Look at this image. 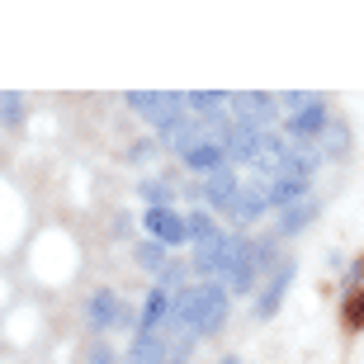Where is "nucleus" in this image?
Masks as SVG:
<instances>
[{
    "label": "nucleus",
    "mask_w": 364,
    "mask_h": 364,
    "mask_svg": "<svg viewBox=\"0 0 364 364\" xmlns=\"http://www.w3.org/2000/svg\"><path fill=\"white\" fill-rule=\"evenodd\" d=\"M176 322L185 326L189 336H213L228 322V289L218 284H189L185 294L176 298Z\"/></svg>",
    "instance_id": "1"
},
{
    "label": "nucleus",
    "mask_w": 364,
    "mask_h": 364,
    "mask_svg": "<svg viewBox=\"0 0 364 364\" xmlns=\"http://www.w3.org/2000/svg\"><path fill=\"white\" fill-rule=\"evenodd\" d=\"M260 274V260H256V246L246 242V237H232L228 246V260H223V284H228L232 294H251V284Z\"/></svg>",
    "instance_id": "2"
},
{
    "label": "nucleus",
    "mask_w": 364,
    "mask_h": 364,
    "mask_svg": "<svg viewBox=\"0 0 364 364\" xmlns=\"http://www.w3.org/2000/svg\"><path fill=\"white\" fill-rule=\"evenodd\" d=\"M128 105H133L137 114H147V119L161 128V123H171L180 109H185V95H176V90H133Z\"/></svg>",
    "instance_id": "3"
},
{
    "label": "nucleus",
    "mask_w": 364,
    "mask_h": 364,
    "mask_svg": "<svg viewBox=\"0 0 364 364\" xmlns=\"http://www.w3.org/2000/svg\"><path fill=\"white\" fill-rule=\"evenodd\" d=\"M260 123H251V119H242V114H237V119H228V133H223V147H228V156L232 161H256V151H260Z\"/></svg>",
    "instance_id": "4"
},
{
    "label": "nucleus",
    "mask_w": 364,
    "mask_h": 364,
    "mask_svg": "<svg viewBox=\"0 0 364 364\" xmlns=\"http://www.w3.org/2000/svg\"><path fill=\"white\" fill-rule=\"evenodd\" d=\"M228 147L223 142H199L194 151H185V166L194 171V176H203V180H213V176H223L228 171Z\"/></svg>",
    "instance_id": "5"
},
{
    "label": "nucleus",
    "mask_w": 364,
    "mask_h": 364,
    "mask_svg": "<svg viewBox=\"0 0 364 364\" xmlns=\"http://www.w3.org/2000/svg\"><path fill=\"white\" fill-rule=\"evenodd\" d=\"M294 260H279V270L270 274V284H265V294L256 298V317L260 322H265V317H274V308H279L284 303V294H289V284H294Z\"/></svg>",
    "instance_id": "6"
},
{
    "label": "nucleus",
    "mask_w": 364,
    "mask_h": 364,
    "mask_svg": "<svg viewBox=\"0 0 364 364\" xmlns=\"http://www.w3.org/2000/svg\"><path fill=\"white\" fill-rule=\"evenodd\" d=\"M147 232L161 246H180L189 237V223L180 213H171V208H147Z\"/></svg>",
    "instance_id": "7"
},
{
    "label": "nucleus",
    "mask_w": 364,
    "mask_h": 364,
    "mask_svg": "<svg viewBox=\"0 0 364 364\" xmlns=\"http://www.w3.org/2000/svg\"><path fill=\"white\" fill-rule=\"evenodd\" d=\"M326 128H331L326 105H312V109H303V114L289 119V137H294V142H312V147H317V137H322Z\"/></svg>",
    "instance_id": "8"
},
{
    "label": "nucleus",
    "mask_w": 364,
    "mask_h": 364,
    "mask_svg": "<svg viewBox=\"0 0 364 364\" xmlns=\"http://www.w3.org/2000/svg\"><path fill=\"white\" fill-rule=\"evenodd\" d=\"M228 109H232V114H242V119H251V123H270V114H274V95H260V90L228 95Z\"/></svg>",
    "instance_id": "9"
},
{
    "label": "nucleus",
    "mask_w": 364,
    "mask_h": 364,
    "mask_svg": "<svg viewBox=\"0 0 364 364\" xmlns=\"http://www.w3.org/2000/svg\"><path fill=\"white\" fill-rule=\"evenodd\" d=\"M228 246H232V237H228V232H213L208 242H199V251H194V270H199V274H223Z\"/></svg>",
    "instance_id": "10"
},
{
    "label": "nucleus",
    "mask_w": 364,
    "mask_h": 364,
    "mask_svg": "<svg viewBox=\"0 0 364 364\" xmlns=\"http://www.w3.org/2000/svg\"><path fill=\"white\" fill-rule=\"evenodd\" d=\"M199 199H208L213 203V208H237V199H242V185H237V176H232V171H223V176H213L208 180V185H203V194Z\"/></svg>",
    "instance_id": "11"
},
{
    "label": "nucleus",
    "mask_w": 364,
    "mask_h": 364,
    "mask_svg": "<svg viewBox=\"0 0 364 364\" xmlns=\"http://www.w3.org/2000/svg\"><path fill=\"white\" fill-rule=\"evenodd\" d=\"M171 308H176V303H171V294H166L161 284H156V289H151L147 294V308H142V336H147V331H161V322L166 317H171Z\"/></svg>",
    "instance_id": "12"
},
{
    "label": "nucleus",
    "mask_w": 364,
    "mask_h": 364,
    "mask_svg": "<svg viewBox=\"0 0 364 364\" xmlns=\"http://www.w3.org/2000/svg\"><path fill=\"white\" fill-rule=\"evenodd\" d=\"M119 317H123V303L114 294H95L90 298V312H85V322L95 326V331H105V326H119Z\"/></svg>",
    "instance_id": "13"
},
{
    "label": "nucleus",
    "mask_w": 364,
    "mask_h": 364,
    "mask_svg": "<svg viewBox=\"0 0 364 364\" xmlns=\"http://www.w3.org/2000/svg\"><path fill=\"white\" fill-rule=\"evenodd\" d=\"M161 355H171L161 331H147V336H137V346L128 350V364H161Z\"/></svg>",
    "instance_id": "14"
},
{
    "label": "nucleus",
    "mask_w": 364,
    "mask_h": 364,
    "mask_svg": "<svg viewBox=\"0 0 364 364\" xmlns=\"http://www.w3.org/2000/svg\"><path fill=\"white\" fill-rule=\"evenodd\" d=\"M265 208H270V194H265V185H256V189H242V199H237L232 218H237V223H251V218H260Z\"/></svg>",
    "instance_id": "15"
},
{
    "label": "nucleus",
    "mask_w": 364,
    "mask_h": 364,
    "mask_svg": "<svg viewBox=\"0 0 364 364\" xmlns=\"http://www.w3.org/2000/svg\"><path fill=\"white\" fill-rule=\"evenodd\" d=\"M317 213H322V203H317V199H303L298 208H289V213L279 218V232H284V237H294V232H298V228H308Z\"/></svg>",
    "instance_id": "16"
},
{
    "label": "nucleus",
    "mask_w": 364,
    "mask_h": 364,
    "mask_svg": "<svg viewBox=\"0 0 364 364\" xmlns=\"http://www.w3.org/2000/svg\"><path fill=\"white\" fill-rule=\"evenodd\" d=\"M265 194H270L274 208H289L294 199H303V194H308V180H274V185H265Z\"/></svg>",
    "instance_id": "17"
},
{
    "label": "nucleus",
    "mask_w": 364,
    "mask_h": 364,
    "mask_svg": "<svg viewBox=\"0 0 364 364\" xmlns=\"http://www.w3.org/2000/svg\"><path fill=\"white\" fill-rule=\"evenodd\" d=\"M185 109H194V114H213V109H228V95H218V90H189L185 95Z\"/></svg>",
    "instance_id": "18"
},
{
    "label": "nucleus",
    "mask_w": 364,
    "mask_h": 364,
    "mask_svg": "<svg viewBox=\"0 0 364 364\" xmlns=\"http://www.w3.org/2000/svg\"><path fill=\"white\" fill-rule=\"evenodd\" d=\"M137 265H142V270H151V274H166V251H161V242L137 246Z\"/></svg>",
    "instance_id": "19"
},
{
    "label": "nucleus",
    "mask_w": 364,
    "mask_h": 364,
    "mask_svg": "<svg viewBox=\"0 0 364 364\" xmlns=\"http://www.w3.org/2000/svg\"><path fill=\"white\" fill-rule=\"evenodd\" d=\"M346 147H350V137H346V128H341V123L331 119V128L322 133V151H326V156H341Z\"/></svg>",
    "instance_id": "20"
},
{
    "label": "nucleus",
    "mask_w": 364,
    "mask_h": 364,
    "mask_svg": "<svg viewBox=\"0 0 364 364\" xmlns=\"http://www.w3.org/2000/svg\"><path fill=\"white\" fill-rule=\"evenodd\" d=\"M185 223H189V237H194V242H208V237H213V218H208V213H203V208H199V213H194V218H185Z\"/></svg>",
    "instance_id": "21"
},
{
    "label": "nucleus",
    "mask_w": 364,
    "mask_h": 364,
    "mask_svg": "<svg viewBox=\"0 0 364 364\" xmlns=\"http://www.w3.org/2000/svg\"><path fill=\"white\" fill-rule=\"evenodd\" d=\"M19 114H24V100L19 95H0V123H19Z\"/></svg>",
    "instance_id": "22"
},
{
    "label": "nucleus",
    "mask_w": 364,
    "mask_h": 364,
    "mask_svg": "<svg viewBox=\"0 0 364 364\" xmlns=\"http://www.w3.org/2000/svg\"><path fill=\"white\" fill-rule=\"evenodd\" d=\"M346 326H364V294L346 298Z\"/></svg>",
    "instance_id": "23"
},
{
    "label": "nucleus",
    "mask_w": 364,
    "mask_h": 364,
    "mask_svg": "<svg viewBox=\"0 0 364 364\" xmlns=\"http://www.w3.org/2000/svg\"><path fill=\"white\" fill-rule=\"evenodd\" d=\"M142 194L151 199V208H166V199H171V189L156 185V180H147V185H142Z\"/></svg>",
    "instance_id": "24"
},
{
    "label": "nucleus",
    "mask_w": 364,
    "mask_h": 364,
    "mask_svg": "<svg viewBox=\"0 0 364 364\" xmlns=\"http://www.w3.org/2000/svg\"><path fill=\"white\" fill-rule=\"evenodd\" d=\"M90 364H114V355H109L105 346H100V350H90Z\"/></svg>",
    "instance_id": "25"
},
{
    "label": "nucleus",
    "mask_w": 364,
    "mask_h": 364,
    "mask_svg": "<svg viewBox=\"0 0 364 364\" xmlns=\"http://www.w3.org/2000/svg\"><path fill=\"white\" fill-rule=\"evenodd\" d=\"M223 364H237V360H223Z\"/></svg>",
    "instance_id": "26"
}]
</instances>
